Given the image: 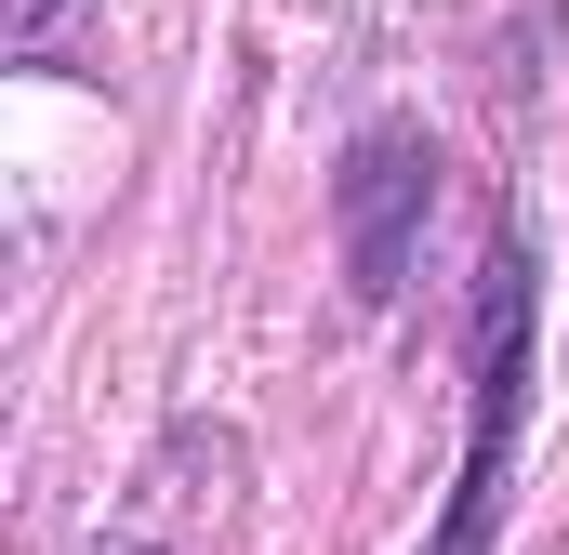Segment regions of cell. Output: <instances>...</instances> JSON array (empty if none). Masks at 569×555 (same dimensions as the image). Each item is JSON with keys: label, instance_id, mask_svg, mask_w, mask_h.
I'll use <instances>...</instances> for the list:
<instances>
[{"label": "cell", "instance_id": "cell-1", "mask_svg": "<svg viewBox=\"0 0 569 555\" xmlns=\"http://www.w3.org/2000/svg\"><path fill=\"white\" fill-rule=\"evenodd\" d=\"M517 384H530V265L490 252V304H477V436H463V490L437 555H490V503H503V436H517Z\"/></svg>", "mask_w": 569, "mask_h": 555}, {"label": "cell", "instance_id": "cell-2", "mask_svg": "<svg viewBox=\"0 0 569 555\" xmlns=\"http://www.w3.org/2000/svg\"><path fill=\"white\" fill-rule=\"evenodd\" d=\"M425 199V145L371 133L358 172H345V239H358V291H398V212Z\"/></svg>", "mask_w": 569, "mask_h": 555}, {"label": "cell", "instance_id": "cell-3", "mask_svg": "<svg viewBox=\"0 0 569 555\" xmlns=\"http://www.w3.org/2000/svg\"><path fill=\"white\" fill-rule=\"evenodd\" d=\"M13 13H53V0H13Z\"/></svg>", "mask_w": 569, "mask_h": 555}]
</instances>
